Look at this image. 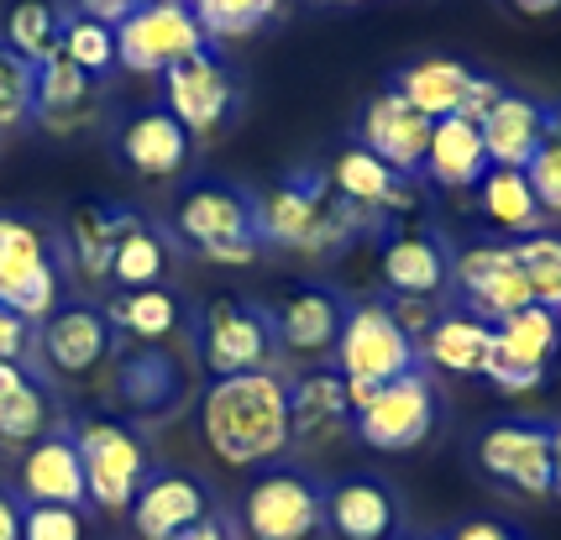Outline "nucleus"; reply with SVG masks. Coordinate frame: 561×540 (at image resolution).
Wrapping results in <instances>:
<instances>
[{
  "label": "nucleus",
  "instance_id": "09e8293b",
  "mask_svg": "<svg viewBox=\"0 0 561 540\" xmlns=\"http://www.w3.org/2000/svg\"><path fill=\"white\" fill-rule=\"evenodd\" d=\"M26 383H37V372H26V363H0V399L26 389Z\"/></svg>",
  "mask_w": 561,
  "mask_h": 540
},
{
  "label": "nucleus",
  "instance_id": "8fccbe9b",
  "mask_svg": "<svg viewBox=\"0 0 561 540\" xmlns=\"http://www.w3.org/2000/svg\"><path fill=\"white\" fill-rule=\"evenodd\" d=\"M551 498H561V420H551Z\"/></svg>",
  "mask_w": 561,
  "mask_h": 540
},
{
  "label": "nucleus",
  "instance_id": "f8f14e48",
  "mask_svg": "<svg viewBox=\"0 0 561 540\" xmlns=\"http://www.w3.org/2000/svg\"><path fill=\"white\" fill-rule=\"evenodd\" d=\"M478 472L519 498H551V420L504 415L478 430L472 441Z\"/></svg>",
  "mask_w": 561,
  "mask_h": 540
},
{
  "label": "nucleus",
  "instance_id": "a211bd4d",
  "mask_svg": "<svg viewBox=\"0 0 561 540\" xmlns=\"http://www.w3.org/2000/svg\"><path fill=\"white\" fill-rule=\"evenodd\" d=\"M451 289L462 295V310H472L489 325L536 305L525 273L514 263V242H472L462 252H451Z\"/></svg>",
  "mask_w": 561,
  "mask_h": 540
},
{
  "label": "nucleus",
  "instance_id": "393cba45",
  "mask_svg": "<svg viewBox=\"0 0 561 540\" xmlns=\"http://www.w3.org/2000/svg\"><path fill=\"white\" fill-rule=\"evenodd\" d=\"M16 483H22L26 504H64V509H90V493H84V467L73 451L69 425L53 430L43 441H32L22 451L16 467Z\"/></svg>",
  "mask_w": 561,
  "mask_h": 540
},
{
  "label": "nucleus",
  "instance_id": "4468645a",
  "mask_svg": "<svg viewBox=\"0 0 561 540\" xmlns=\"http://www.w3.org/2000/svg\"><path fill=\"white\" fill-rule=\"evenodd\" d=\"M205 48H210V37L199 32L190 0H147L116 22V69L137 79H158L169 64Z\"/></svg>",
  "mask_w": 561,
  "mask_h": 540
},
{
  "label": "nucleus",
  "instance_id": "412c9836",
  "mask_svg": "<svg viewBox=\"0 0 561 540\" xmlns=\"http://www.w3.org/2000/svg\"><path fill=\"white\" fill-rule=\"evenodd\" d=\"M190 152H195V137L169 116V105H137L116 122V158L137 179H179L190 169Z\"/></svg>",
  "mask_w": 561,
  "mask_h": 540
},
{
  "label": "nucleus",
  "instance_id": "37998d69",
  "mask_svg": "<svg viewBox=\"0 0 561 540\" xmlns=\"http://www.w3.org/2000/svg\"><path fill=\"white\" fill-rule=\"evenodd\" d=\"M504 90H510V84H499L493 74H478V79H472V90H467V100H462V111H457V116H467V122H483L493 105H499V95H504Z\"/></svg>",
  "mask_w": 561,
  "mask_h": 540
},
{
  "label": "nucleus",
  "instance_id": "2f4dec72",
  "mask_svg": "<svg viewBox=\"0 0 561 540\" xmlns=\"http://www.w3.org/2000/svg\"><path fill=\"white\" fill-rule=\"evenodd\" d=\"M472 79H478V69H467L462 58H415V64H404L389 79V90L404 105H415L425 122H440V116H457L462 111Z\"/></svg>",
  "mask_w": 561,
  "mask_h": 540
},
{
  "label": "nucleus",
  "instance_id": "20e7f679",
  "mask_svg": "<svg viewBox=\"0 0 561 540\" xmlns=\"http://www.w3.org/2000/svg\"><path fill=\"white\" fill-rule=\"evenodd\" d=\"M69 436H73V451H79V467H84L90 509H100V515H126L137 489H142V478L152 472L147 441L137 436V425L90 410V415L69 420Z\"/></svg>",
  "mask_w": 561,
  "mask_h": 540
},
{
  "label": "nucleus",
  "instance_id": "bb28decb",
  "mask_svg": "<svg viewBox=\"0 0 561 540\" xmlns=\"http://www.w3.org/2000/svg\"><path fill=\"white\" fill-rule=\"evenodd\" d=\"M489 148H483V131L467 116H440L431 126V148H425V163H420V179L436 184L446 195L457 189H478V179L489 173Z\"/></svg>",
  "mask_w": 561,
  "mask_h": 540
},
{
  "label": "nucleus",
  "instance_id": "1a4fd4ad",
  "mask_svg": "<svg viewBox=\"0 0 561 540\" xmlns=\"http://www.w3.org/2000/svg\"><path fill=\"white\" fill-rule=\"evenodd\" d=\"M373 242H378V273H383L389 299H425V305H436V299L451 295V242L425 216L378 221L373 226Z\"/></svg>",
  "mask_w": 561,
  "mask_h": 540
},
{
  "label": "nucleus",
  "instance_id": "c756f323",
  "mask_svg": "<svg viewBox=\"0 0 561 540\" xmlns=\"http://www.w3.org/2000/svg\"><path fill=\"white\" fill-rule=\"evenodd\" d=\"M493 352V325L478 320L472 310H440L431 320V331L420 336V363L440 372H457V378H483Z\"/></svg>",
  "mask_w": 561,
  "mask_h": 540
},
{
  "label": "nucleus",
  "instance_id": "7c9ffc66",
  "mask_svg": "<svg viewBox=\"0 0 561 540\" xmlns=\"http://www.w3.org/2000/svg\"><path fill=\"white\" fill-rule=\"evenodd\" d=\"M478 131H483V148H489L493 169H525L536 158L540 137H546V100L504 90L499 105L478 122Z\"/></svg>",
  "mask_w": 561,
  "mask_h": 540
},
{
  "label": "nucleus",
  "instance_id": "6ab92c4d",
  "mask_svg": "<svg viewBox=\"0 0 561 540\" xmlns=\"http://www.w3.org/2000/svg\"><path fill=\"white\" fill-rule=\"evenodd\" d=\"M126 515H131V536L137 540H173L190 525L216 515V493L205 489V478H195V472L158 467V472L142 478V489H137Z\"/></svg>",
  "mask_w": 561,
  "mask_h": 540
},
{
  "label": "nucleus",
  "instance_id": "39448f33",
  "mask_svg": "<svg viewBox=\"0 0 561 540\" xmlns=\"http://www.w3.org/2000/svg\"><path fill=\"white\" fill-rule=\"evenodd\" d=\"M58 263V231H48L37 216L0 210V305H11L26 325H43L64 305Z\"/></svg>",
  "mask_w": 561,
  "mask_h": 540
},
{
  "label": "nucleus",
  "instance_id": "ddd939ff",
  "mask_svg": "<svg viewBox=\"0 0 561 540\" xmlns=\"http://www.w3.org/2000/svg\"><path fill=\"white\" fill-rule=\"evenodd\" d=\"M440 420V393L431 383V372L415 368L404 378H393L367 399L357 420H352V436L367 446V451H383V457H399V451H415V446L431 441Z\"/></svg>",
  "mask_w": 561,
  "mask_h": 540
},
{
  "label": "nucleus",
  "instance_id": "f704fd0d",
  "mask_svg": "<svg viewBox=\"0 0 561 540\" xmlns=\"http://www.w3.org/2000/svg\"><path fill=\"white\" fill-rule=\"evenodd\" d=\"M64 425H69V420L58 410L48 378H37V383H26V389L0 399V446H16V451H22V446L43 441V436L64 430Z\"/></svg>",
  "mask_w": 561,
  "mask_h": 540
},
{
  "label": "nucleus",
  "instance_id": "5701e85b",
  "mask_svg": "<svg viewBox=\"0 0 561 540\" xmlns=\"http://www.w3.org/2000/svg\"><path fill=\"white\" fill-rule=\"evenodd\" d=\"M431 126L436 122H425L415 105H404L393 90H383V95L367 100L363 122H357V142L367 152H378L393 173L420 179V163H425V148H431Z\"/></svg>",
  "mask_w": 561,
  "mask_h": 540
},
{
  "label": "nucleus",
  "instance_id": "f257e3e1",
  "mask_svg": "<svg viewBox=\"0 0 561 540\" xmlns=\"http://www.w3.org/2000/svg\"><path fill=\"white\" fill-rule=\"evenodd\" d=\"M205 446L226 467H273L294 451L289 430V378L278 368L210 378L199 399Z\"/></svg>",
  "mask_w": 561,
  "mask_h": 540
},
{
  "label": "nucleus",
  "instance_id": "6e6552de",
  "mask_svg": "<svg viewBox=\"0 0 561 540\" xmlns=\"http://www.w3.org/2000/svg\"><path fill=\"white\" fill-rule=\"evenodd\" d=\"M32 352L43 357V378L73 383V389H95L100 378L111 372L116 336H111L100 305L73 299V305H58V310L32 331Z\"/></svg>",
  "mask_w": 561,
  "mask_h": 540
},
{
  "label": "nucleus",
  "instance_id": "9d476101",
  "mask_svg": "<svg viewBox=\"0 0 561 540\" xmlns=\"http://www.w3.org/2000/svg\"><path fill=\"white\" fill-rule=\"evenodd\" d=\"M320 509H325V483L310 478L305 467L273 462L242 493L237 525H242L247 540H316Z\"/></svg>",
  "mask_w": 561,
  "mask_h": 540
},
{
  "label": "nucleus",
  "instance_id": "473e14b6",
  "mask_svg": "<svg viewBox=\"0 0 561 540\" xmlns=\"http://www.w3.org/2000/svg\"><path fill=\"white\" fill-rule=\"evenodd\" d=\"M478 216L504 237V242H519V237H536L546 231V210H540L536 189L525 169H489L478 179Z\"/></svg>",
  "mask_w": 561,
  "mask_h": 540
},
{
  "label": "nucleus",
  "instance_id": "aec40b11",
  "mask_svg": "<svg viewBox=\"0 0 561 540\" xmlns=\"http://www.w3.org/2000/svg\"><path fill=\"white\" fill-rule=\"evenodd\" d=\"M320 530L331 540H399L404 536V504L383 478L352 472V478L325 483Z\"/></svg>",
  "mask_w": 561,
  "mask_h": 540
},
{
  "label": "nucleus",
  "instance_id": "864d4df0",
  "mask_svg": "<svg viewBox=\"0 0 561 540\" xmlns=\"http://www.w3.org/2000/svg\"><path fill=\"white\" fill-rule=\"evenodd\" d=\"M342 5H357V0H342Z\"/></svg>",
  "mask_w": 561,
  "mask_h": 540
},
{
  "label": "nucleus",
  "instance_id": "f3484780",
  "mask_svg": "<svg viewBox=\"0 0 561 540\" xmlns=\"http://www.w3.org/2000/svg\"><path fill=\"white\" fill-rule=\"evenodd\" d=\"M346 310H352V305H346L342 289H331V284H316V278L284 284L268 305L273 342H278V352L294 357V363H320V357H331V346L342 336Z\"/></svg>",
  "mask_w": 561,
  "mask_h": 540
},
{
  "label": "nucleus",
  "instance_id": "b1692460",
  "mask_svg": "<svg viewBox=\"0 0 561 540\" xmlns=\"http://www.w3.org/2000/svg\"><path fill=\"white\" fill-rule=\"evenodd\" d=\"M173 257H179L173 231L122 205V226L111 246V289H163L173 278Z\"/></svg>",
  "mask_w": 561,
  "mask_h": 540
},
{
  "label": "nucleus",
  "instance_id": "72a5a7b5",
  "mask_svg": "<svg viewBox=\"0 0 561 540\" xmlns=\"http://www.w3.org/2000/svg\"><path fill=\"white\" fill-rule=\"evenodd\" d=\"M64 16L69 5L64 0H5L0 5V43L16 53L22 64H48L58 53V37H64Z\"/></svg>",
  "mask_w": 561,
  "mask_h": 540
},
{
  "label": "nucleus",
  "instance_id": "c9c22d12",
  "mask_svg": "<svg viewBox=\"0 0 561 540\" xmlns=\"http://www.w3.org/2000/svg\"><path fill=\"white\" fill-rule=\"evenodd\" d=\"M289 5L294 0H190V11H195L199 32L210 37V48H216V43H237V37L263 32V26L278 22Z\"/></svg>",
  "mask_w": 561,
  "mask_h": 540
},
{
  "label": "nucleus",
  "instance_id": "0eeeda50",
  "mask_svg": "<svg viewBox=\"0 0 561 540\" xmlns=\"http://www.w3.org/2000/svg\"><path fill=\"white\" fill-rule=\"evenodd\" d=\"M195 346H199V363L210 378H237V372H257L273 368V320L268 305L242 295H216L205 299L195 310Z\"/></svg>",
  "mask_w": 561,
  "mask_h": 540
},
{
  "label": "nucleus",
  "instance_id": "e433bc0d",
  "mask_svg": "<svg viewBox=\"0 0 561 540\" xmlns=\"http://www.w3.org/2000/svg\"><path fill=\"white\" fill-rule=\"evenodd\" d=\"M58 58H69L73 69H84L90 79H111L116 74V26L95 22L84 11L64 16V37H58Z\"/></svg>",
  "mask_w": 561,
  "mask_h": 540
},
{
  "label": "nucleus",
  "instance_id": "423d86ee",
  "mask_svg": "<svg viewBox=\"0 0 561 540\" xmlns=\"http://www.w3.org/2000/svg\"><path fill=\"white\" fill-rule=\"evenodd\" d=\"M331 368L342 372L346 383L383 389V383L425 368V363H420V342L393 320L389 299H367V305H352V310H346L342 336L331 346Z\"/></svg>",
  "mask_w": 561,
  "mask_h": 540
},
{
  "label": "nucleus",
  "instance_id": "4c0bfd02",
  "mask_svg": "<svg viewBox=\"0 0 561 540\" xmlns=\"http://www.w3.org/2000/svg\"><path fill=\"white\" fill-rule=\"evenodd\" d=\"M514 263H519L525 284H530V299L561 315V237L557 231L519 237V242H514Z\"/></svg>",
  "mask_w": 561,
  "mask_h": 540
},
{
  "label": "nucleus",
  "instance_id": "58836bf2",
  "mask_svg": "<svg viewBox=\"0 0 561 540\" xmlns=\"http://www.w3.org/2000/svg\"><path fill=\"white\" fill-rule=\"evenodd\" d=\"M32 100H37L32 64H22L16 53L0 43V137H11V131H22L32 122Z\"/></svg>",
  "mask_w": 561,
  "mask_h": 540
},
{
  "label": "nucleus",
  "instance_id": "49530a36",
  "mask_svg": "<svg viewBox=\"0 0 561 540\" xmlns=\"http://www.w3.org/2000/svg\"><path fill=\"white\" fill-rule=\"evenodd\" d=\"M0 540H22V498L0 489Z\"/></svg>",
  "mask_w": 561,
  "mask_h": 540
},
{
  "label": "nucleus",
  "instance_id": "3c124183",
  "mask_svg": "<svg viewBox=\"0 0 561 540\" xmlns=\"http://www.w3.org/2000/svg\"><path fill=\"white\" fill-rule=\"evenodd\" d=\"M519 16H557L561 11V0H510Z\"/></svg>",
  "mask_w": 561,
  "mask_h": 540
},
{
  "label": "nucleus",
  "instance_id": "9b49d317",
  "mask_svg": "<svg viewBox=\"0 0 561 540\" xmlns=\"http://www.w3.org/2000/svg\"><path fill=\"white\" fill-rule=\"evenodd\" d=\"M105 389L126 420L163 425L190 404V372H184V357L169 346H116Z\"/></svg>",
  "mask_w": 561,
  "mask_h": 540
},
{
  "label": "nucleus",
  "instance_id": "f03ea898",
  "mask_svg": "<svg viewBox=\"0 0 561 540\" xmlns=\"http://www.w3.org/2000/svg\"><path fill=\"white\" fill-rule=\"evenodd\" d=\"M367 216L331 189L325 169H299L278 179L273 189H257V231L263 246L299 252V257H336L367 237Z\"/></svg>",
  "mask_w": 561,
  "mask_h": 540
},
{
  "label": "nucleus",
  "instance_id": "de8ad7c7",
  "mask_svg": "<svg viewBox=\"0 0 561 540\" xmlns=\"http://www.w3.org/2000/svg\"><path fill=\"white\" fill-rule=\"evenodd\" d=\"M173 540H237V530H231V519L226 515H210V519L190 525L184 536H173Z\"/></svg>",
  "mask_w": 561,
  "mask_h": 540
},
{
  "label": "nucleus",
  "instance_id": "2eb2a0df",
  "mask_svg": "<svg viewBox=\"0 0 561 540\" xmlns=\"http://www.w3.org/2000/svg\"><path fill=\"white\" fill-rule=\"evenodd\" d=\"M158 79H163L169 116L184 126L190 137H216L220 126L237 122V111H242V79H237V69H231L216 48L179 58V64H169Z\"/></svg>",
  "mask_w": 561,
  "mask_h": 540
},
{
  "label": "nucleus",
  "instance_id": "c03bdc74",
  "mask_svg": "<svg viewBox=\"0 0 561 540\" xmlns=\"http://www.w3.org/2000/svg\"><path fill=\"white\" fill-rule=\"evenodd\" d=\"M436 540H519V536L510 525H499V519H467V525H457V530H446Z\"/></svg>",
  "mask_w": 561,
  "mask_h": 540
},
{
  "label": "nucleus",
  "instance_id": "cd10ccee",
  "mask_svg": "<svg viewBox=\"0 0 561 540\" xmlns=\"http://www.w3.org/2000/svg\"><path fill=\"white\" fill-rule=\"evenodd\" d=\"M116 226H122V205H105V199H79V205H73L64 231H58V257L69 263L73 278H84V284H111Z\"/></svg>",
  "mask_w": 561,
  "mask_h": 540
},
{
  "label": "nucleus",
  "instance_id": "4be33fe9",
  "mask_svg": "<svg viewBox=\"0 0 561 540\" xmlns=\"http://www.w3.org/2000/svg\"><path fill=\"white\" fill-rule=\"evenodd\" d=\"M100 310H105L116 346H169L173 352L179 336L195 331V310H184V299L169 284L163 289H116Z\"/></svg>",
  "mask_w": 561,
  "mask_h": 540
},
{
  "label": "nucleus",
  "instance_id": "7ed1b4c3",
  "mask_svg": "<svg viewBox=\"0 0 561 540\" xmlns=\"http://www.w3.org/2000/svg\"><path fill=\"white\" fill-rule=\"evenodd\" d=\"M173 237L216 268H252L268 246L257 231V189L247 184H190L173 199Z\"/></svg>",
  "mask_w": 561,
  "mask_h": 540
},
{
  "label": "nucleus",
  "instance_id": "dca6fc26",
  "mask_svg": "<svg viewBox=\"0 0 561 540\" xmlns=\"http://www.w3.org/2000/svg\"><path fill=\"white\" fill-rule=\"evenodd\" d=\"M561 357V315L546 305H525L493 325V352H489V378L504 393H530L540 389Z\"/></svg>",
  "mask_w": 561,
  "mask_h": 540
},
{
  "label": "nucleus",
  "instance_id": "c85d7f7f",
  "mask_svg": "<svg viewBox=\"0 0 561 540\" xmlns=\"http://www.w3.org/2000/svg\"><path fill=\"white\" fill-rule=\"evenodd\" d=\"M352 425V404H346V383L336 368H305L289 383V430L294 446L331 441L336 430Z\"/></svg>",
  "mask_w": 561,
  "mask_h": 540
},
{
  "label": "nucleus",
  "instance_id": "a878e982",
  "mask_svg": "<svg viewBox=\"0 0 561 540\" xmlns=\"http://www.w3.org/2000/svg\"><path fill=\"white\" fill-rule=\"evenodd\" d=\"M37 100H32V122L48 131H79V126L100 122V79H90L84 69H73L69 58L53 53L48 64L32 69Z\"/></svg>",
  "mask_w": 561,
  "mask_h": 540
},
{
  "label": "nucleus",
  "instance_id": "ea45409f",
  "mask_svg": "<svg viewBox=\"0 0 561 540\" xmlns=\"http://www.w3.org/2000/svg\"><path fill=\"white\" fill-rule=\"evenodd\" d=\"M22 540H90V525H84V509L22 504Z\"/></svg>",
  "mask_w": 561,
  "mask_h": 540
},
{
  "label": "nucleus",
  "instance_id": "603ef678",
  "mask_svg": "<svg viewBox=\"0 0 561 540\" xmlns=\"http://www.w3.org/2000/svg\"><path fill=\"white\" fill-rule=\"evenodd\" d=\"M399 540H436V536H399Z\"/></svg>",
  "mask_w": 561,
  "mask_h": 540
},
{
  "label": "nucleus",
  "instance_id": "79ce46f5",
  "mask_svg": "<svg viewBox=\"0 0 561 540\" xmlns=\"http://www.w3.org/2000/svg\"><path fill=\"white\" fill-rule=\"evenodd\" d=\"M32 331H37V325H26L11 305H0V363H26V352H32Z\"/></svg>",
  "mask_w": 561,
  "mask_h": 540
},
{
  "label": "nucleus",
  "instance_id": "a18cd8bd",
  "mask_svg": "<svg viewBox=\"0 0 561 540\" xmlns=\"http://www.w3.org/2000/svg\"><path fill=\"white\" fill-rule=\"evenodd\" d=\"M137 5H147V0H73V11H84V16H95V22H122V16H131Z\"/></svg>",
  "mask_w": 561,
  "mask_h": 540
},
{
  "label": "nucleus",
  "instance_id": "a19ab883",
  "mask_svg": "<svg viewBox=\"0 0 561 540\" xmlns=\"http://www.w3.org/2000/svg\"><path fill=\"white\" fill-rule=\"evenodd\" d=\"M525 179H530V189H536L540 210H546V216H561V142L557 137H540L536 158L525 163Z\"/></svg>",
  "mask_w": 561,
  "mask_h": 540
}]
</instances>
